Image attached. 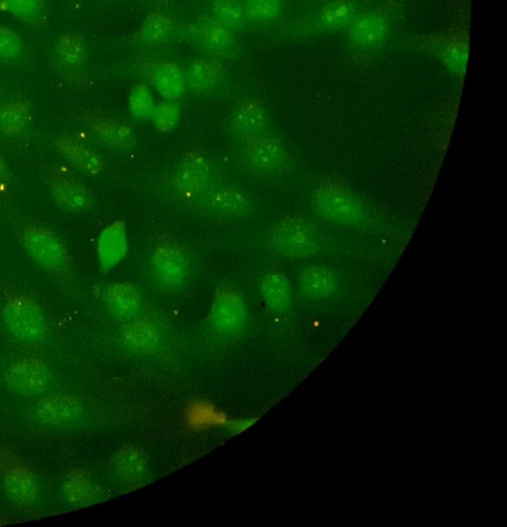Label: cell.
Instances as JSON below:
<instances>
[{
  "instance_id": "16",
  "label": "cell",
  "mask_w": 507,
  "mask_h": 527,
  "mask_svg": "<svg viewBox=\"0 0 507 527\" xmlns=\"http://www.w3.org/2000/svg\"><path fill=\"white\" fill-rule=\"evenodd\" d=\"M54 145L58 152L76 169L90 178H98L104 171V160L78 138L62 133L56 136Z\"/></svg>"
},
{
  "instance_id": "29",
  "label": "cell",
  "mask_w": 507,
  "mask_h": 527,
  "mask_svg": "<svg viewBox=\"0 0 507 527\" xmlns=\"http://www.w3.org/2000/svg\"><path fill=\"white\" fill-rule=\"evenodd\" d=\"M0 10L29 26H39L46 18L45 0H0Z\"/></svg>"
},
{
  "instance_id": "35",
  "label": "cell",
  "mask_w": 507,
  "mask_h": 527,
  "mask_svg": "<svg viewBox=\"0 0 507 527\" xmlns=\"http://www.w3.org/2000/svg\"><path fill=\"white\" fill-rule=\"evenodd\" d=\"M129 110L138 119H151L156 108L153 92L147 83L134 85L129 94Z\"/></svg>"
},
{
  "instance_id": "2",
  "label": "cell",
  "mask_w": 507,
  "mask_h": 527,
  "mask_svg": "<svg viewBox=\"0 0 507 527\" xmlns=\"http://www.w3.org/2000/svg\"><path fill=\"white\" fill-rule=\"evenodd\" d=\"M150 269L160 287L178 291L189 283L194 270L193 258L185 244L163 232L155 240Z\"/></svg>"
},
{
  "instance_id": "11",
  "label": "cell",
  "mask_w": 507,
  "mask_h": 527,
  "mask_svg": "<svg viewBox=\"0 0 507 527\" xmlns=\"http://www.w3.org/2000/svg\"><path fill=\"white\" fill-rule=\"evenodd\" d=\"M78 120L112 149L128 151L135 144V134L130 126L100 112L83 111Z\"/></svg>"
},
{
  "instance_id": "9",
  "label": "cell",
  "mask_w": 507,
  "mask_h": 527,
  "mask_svg": "<svg viewBox=\"0 0 507 527\" xmlns=\"http://www.w3.org/2000/svg\"><path fill=\"white\" fill-rule=\"evenodd\" d=\"M137 73L165 99L177 100L187 90L186 75L180 66L169 60H150L136 65Z\"/></svg>"
},
{
  "instance_id": "14",
  "label": "cell",
  "mask_w": 507,
  "mask_h": 527,
  "mask_svg": "<svg viewBox=\"0 0 507 527\" xmlns=\"http://www.w3.org/2000/svg\"><path fill=\"white\" fill-rule=\"evenodd\" d=\"M269 126V113L255 97L244 98L230 118L231 131L243 140L268 133Z\"/></svg>"
},
{
  "instance_id": "15",
  "label": "cell",
  "mask_w": 507,
  "mask_h": 527,
  "mask_svg": "<svg viewBox=\"0 0 507 527\" xmlns=\"http://www.w3.org/2000/svg\"><path fill=\"white\" fill-rule=\"evenodd\" d=\"M128 253L127 224L114 221L104 227L97 242V259L102 272H110L118 266Z\"/></svg>"
},
{
  "instance_id": "22",
  "label": "cell",
  "mask_w": 507,
  "mask_h": 527,
  "mask_svg": "<svg viewBox=\"0 0 507 527\" xmlns=\"http://www.w3.org/2000/svg\"><path fill=\"white\" fill-rule=\"evenodd\" d=\"M223 67V60L213 57L194 61L186 74L187 88L196 95L212 92L221 81Z\"/></svg>"
},
{
  "instance_id": "19",
  "label": "cell",
  "mask_w": 507,
  "mask_h": 527,
  "mask_svg": "<svg viewBox=\"0 0 507 527\" xmlns=\"http://www.w3.org/2000/svg\"><path fill=\"white\" fill-rule=\"evenodd\" d=\"M108 309L120 319H132L141 308L142 297L138 286L133 283L108 285L103 293Z\"/></svg>"
},
{
  "instance_id": "33",
  "label": "cell",
  "mask_w": 507,
  "mask_h": 527,
  "mask_svg": "<svg viewBox=\"0 0 507 527\" xmlns=\"http://www.w3.org/2000/svg\"><path fill=\"white\" fill-rule=\"evenodd\" d=\"M212 18L232 31L244 28L246 16L238 0H215L212 6Z\"/></svg>"
},
{
  "instance_id": "3",
  "label": "cell",
  "mask_w": 507,
  "mask_h": 527,
  "mask_svg": "<svg viewBox=\"0 0 507 527\" xmlns=\"http://www.w3.org/2000/svg\"><path fill=\"white\" fill-rule=\"evenodd\" d=\"M3 315L10 333L23 342H39L46 334V319L39 301L27 292H10Z\"/></svg>"
},
{
  "instance_id": "12",
  "label": "cell",
  "mask_w": 507,
  "mask_h": 527,
  "mask_svg": "<svg viewBox=\"0 0 507 527\" xmlns=\"http://www.w3.org/2000/svg\"><path fill=\"white\" fill-rule=\"evenodd\" d=\"M242 153L252 168L263 173L278 171L286 158L281 140L268 133L243 140Z\"/></svg>"
},
{
  "instance_id": "8",
  "label": "cell",
  "mask_w": 507,
  "mask_h": 527,
  "mask_svg": "<svg viewBox=\"0 0 507 527\" xmlns=\"http://www.w3.org/2000/svg\"><path fill=\"white\" fill-rule=\"evenodd\" d=\"M189 38L208 57L223 60L235 50L234 31L212 17L203 16L191 24Z\"/></svg>"
},
{
  "instance_id": "24",
  "label": "cell",
  "mask_w": 507,
  "mask_h": 527,
  "mask_svg": "<svg viewBox=\"0 0 507 527\" xmlns=\"http://www.w3.org/2000/svg\"><path fill=\"white\" fill-rule=\"evenodd\" d=\"M5 486L14 501L26 505L34 499L36 478L33 471L27 466L13 464L6 470Z\"/></svg>"
},
{
  "instance_id": "30",
  "label": "cell",
  "mask_w": 507,
  "mask_h": 527,
  "mask_svg": "<svg viewBox=\"0 0 507 527\" xmlns=\"http://www.w3.org/2000/svg\"><path fill=\"white\" fill-rule=\"evenodd\" d=\"M355 17V6L350 0H333L321 10L318 24L323 30L336 31L349 27Z\"/></svg>"
},
{
  "instance_id": "26",
  "label": "cell",
  "mask_w": 507,
  "mask_h": 527,
  "mask_svg": "<svg viewBox=\"0 0 507 527\" xmlns=\"http://www.w3.org/2000/svg\"><path fill=\"white\" fill-rule=\"evenodd\" d=\"M261 292L267 306L274 311H284L292 304V288L285 275L270 272L261 280Z\"/></svg>"
},
{
  "instance_id": "5",
  "label": "cell",
  "mask_w": 507,
  "mask_h": 527,
  "mask_svg": "<svg viewBox=\"0 0 507 527\" xmlns=\"http://www.w3.org/2000/svg\"><path fill=\"white\" fill-rule=\"evenodd\" d=\"M44 182L54 200L68 213H86L94 205V197L88 186L61 166L54 165L47 169Z\"/></svg>"
},
{
  "instance_id": "34",
  "label": "cell",
  "mask_w": 507,
  "mask_h": 527,
  "mask_svg": "<svg viewBox=\"0 0 507 527\" xmlns=\"http://www.w3.org/2000/svg\"><path fill=\"white\" fill-rule=\"evenodd\" d=\"M243 10L246 19L257 23H270L283 13V0H245Z\"/></svg>"
},
{
  "instance_id": "17",
  "label": "cell",
  "mask_w": 507,
  "mask_h": 527,
  "mask_svg": "<svg viewBox=\"0 0 507 527\" xmlns=\"http://www.w3.org/2000/svg\"><path fill=\"white\" fill-rule=\"evenodd\" d=\"M388 34V21L377 13L356 16L349 25L350 41L364 50L380 48L386 42Z\"/></svg>"
},
{
  "instance_id": "36",
  "label": "cell",
  "mask_w": 507,
  "mask_h": 527,
  "mask_svg": "<svg viewBox=\"0 0 507 527\" xmlns=\"http://www.w3.org/2000/svg\"><path fill=\"white\" fill-rule=\"evenodd\" d=\"M23 51L24 44L20 35L12 28L0 24V62H16Z\"/></svg>"
},
{
  "instance_id": "13",
  "label": "cell",
  "mask_w": 507,
  "mask_h": 527,
  "mask_svg": "<svg viewBox=\"0 0 507 527\" xmlns=\"http://www.w3.org/2000/svg\"><path fill=\"white\" fill-rule=\"evenodd\" d=\"M7 381L16 393L23 396H36L47 390L50 372L46 364L39 359H22L8 369Z\"/></svg>"
},
{
  "instance_id": "21",
  "label": "cell",
  "mask_w": 507,
  "mask_h": 527,
  "mask_svg": "<svg viewBox=\"0 0 507 527\" xmlns=\"http://www.w3.org/2000/svg\"><path fill=\"white\" fill-rule=\"evenodd\" d=\"M172 30L171 18L163 12L154 11L133 32L130 42L135 47H157L169 39Z\"/></svg>"
},
{
  "instance_id": "38",
  "label": "cell",
  "mask_w": 507,
  "mask_h": 527,
  "mask_svg": "<svg viewBox=\"0 0 507 527\" xmlns=\"http://www.w3.org/2000/svg\"><path fill=\"white\" fill-rule=\"evenodd\" d=\"M125 334L127 341L138 349L150 348L157 339V330L148 321H137L130 324L126 328Z\"/></svg>"
},
{
  "instance_id": "25",
  "label": "cell",
  "mask_w": 507,
  "mask_h": 527,
  "mask_svg": "<svg viewBox=\"0 0 507 527\" xmlns=\"http://www.w3.org/2000/svg\"><path fill=\"white\" fill-rule=\"evenodd\" d=\"M56 54L65 68L80 69L88 57V45L84 35L78 31L60 35L56 42Z\"/></svg>"
},
{
  "instance_id": "23",
  "label": "cell",
  "mask_w": 507,
  "mask_h": 527,
  "mask_svg": "<svg viewBox=\"0 0 507 527\" xmlns=\"http://www.w3.org/2000/svg\"><path fill=\"white\" fill-rule=\"evenodd\" d=\"M31 119L32 104L26 99H10L0 105V133L7 137L22 135Z\"/></svg>"
},
{
  "instance_id": "39",
  "label": "cell",
  "mask_w": 507,
  "mask_h": 527,
  "mask_svg": "<svg viewBox=\"0 0 507 527\" xmlns=\"http://www.w3.org/2000/svg\"><path fill=\"white\" fill-rule=\"evenodd\" d=\"M12 181L10 166L5 157L0 154V186H7Z\"/></svg>"
},
{
  "instance_id": "1",
  "label": "cell",
  "mask_w": 507,
  "mask_h": 527,
  "mask_svg": "<svg viewBox=\"0 0 507 527\" xmlns=\"http://www.w3.org/2000/svg\"><path fill=\"white\" fill-rule=\"evenodd\" d=\"M0 212L14 231L25 253L63 291L74 281L75 259L65 242L50 226L21 214L10 203H0Z\"/></svg>"
},
{
  "instance_id": "37",
  "label": "cell",
  "mask_w": 507,
  "mask_h": 527,
  "mask_svg": "<svg viewBox=\"0 0 507 527\" xmlns=\"http://www.w3.org/2000/svg\"><path fill=\"white\" fill-rule=\"evenodd\" d=\"M151 119L159 132L173 131L180 120L179 104L175 100H164L156 105Z\"/></svg>"
},
{
  "instance_id": "4",
  "label": "cell",
  "mask_w": 507,
  "mask_h": 527,
  "mask_svg": "<svg viewBox=\"0 0 507 527\" xmlns=\"http://www.w3.org/2000/svg\"><path fill=\"white\" fill-rule=\"evenodd\" d=\"M212 183L211 168L205 154L200 150H189L179 160L170 185L174 194L183 200L204 199Z\"/></svg>"
},
{
  "instance_id": "28",
  "label": "cell",
  "mask_w": 507,
  "mask_h": 527,
  "mask_svg": "<svg viewBox=\"0 0 507 527\" xmlns=\"http://www.w3.org/2000/svg\"><path fill=\"white\" fill-rule=\"evenodd\" d=\"M301 287L311 300L330 297L336 290V281L330 270L321 266L308 267L301 276Z\"/></svg>"
},
{
  "instance_id": "31",
  "label": "cell",
  "mask_w": 507,
  "mask_h": 527,
  "mask_svg": "<svg viewBox=\"0 0 507 527\" xmlns=\"http://www.w3.org/2000/svg\"><path fill=\"white\" fill-rule=\"evenodd\" d=\"M440 57L454 75H464L469 58L468 35L466 33L453 34V37L441 49Z\"/></svg>"
},
{
  "instance_id": "27",
  "label": "cell",
  "mask_w": 507,
  "mask_h": 527,
  "mask_svg": "<svg viewBox=\"0 0 507 527\" xmlns=\"http://www.w3.org/2000/svg\"><path fill=\"white\" fill-rule=\"evenodd\" d=\"M118 475L128 484H137L146 479L148 464L143 453L133 446L122 448L114 461Z\"/></svg>"
},
{
  "instance_id": "32",
  "label": "cell",
  "mask_w": 507,
  "mask_h": 527,
  "mask_svg": "<svg viewBox=\"0 0 507 527\" xmlns=\"http://www.w3.org/2000/svg\"><path fill=\"white\" fill-rule=\"evenodd\" d=\"M64 494L67 501L76 506H83L95 498V486L89 477L79 469L68 472L64 481Z\"/></svg>"
},
{
  "instance_id": "6",
  "label": "cell",
  "mask_w": 507,
  "mask_h": 527,
  "mask_svg": "<svg viewBox=\"0 0 507 527\" xmlns=\"http://www.w3.org/2000/svg\"><path fill=\"white\" fill-rule=\"evenodd\" d=\"M270 243L277 254L293 260L310 257L318 247L314 229L300 218L279 222L272 230Z\"/></svg>"
},
{
  "instance_id": "20",
  "label": "cell",
  "mask_w": 507,
  "mask_h": 527,
  "mask_svg": "<svg viewBox=\"0 0 507 527\" xmlns=\"http://www.w3.org/2000/svg\"><path fill=\"white\" fill-rule=\"evenodd\" d=\"M204 199L213 213L226 218L242 217L251 210L248 196L243 191L230 186L210 190Z\"/></svg>"
},
{
  "instance_id": "7",
  "label": "cell",
  "mask_w": 507,
  "mask_h": 527,
  "mask_svg": "<svg viewBox=\"0 0 507 527\" xmlns=\"http://www.w3.org/2000/svg\"><path fill=\"white\" fill-rule=\"evenodd\" d=\"M314 204L325 219L342 225H356L364 218V209L344 186L330 182L316 191Z\"/></svg>"
},
{
  "instance_id": "18",
  "label": "cell",
  "mask_w": 507,
  "mask_h": 527,
  "mask_svg": "<svg viewBox=\"0 0 507 527\" xmlns=\"http://www.w3.org/2000/svg\"><path fill=\"white\" fill-rule=\"evenodd\" d=\"M83 409V403L76 397L56 396L41 401L35 411L42 423L60 426L77 420Z\"/></svg>"
},
{
  "instance_id": "10",
  "label": "cell",
  "mask_w": 507,
  "mask_h": 527,
  "mask_svg": "<svg viewBox=\"0 0 507 527\" xmlns=\"http://www.w3.org/2000/svg\"><path fill=\"white\" fill-rule=\"evenodd\" d=\"M209 319L216 330L224 333L239 332L246 322V306L241 295L228 285L217 288Z\"/></svg>"
}]
</instances>
